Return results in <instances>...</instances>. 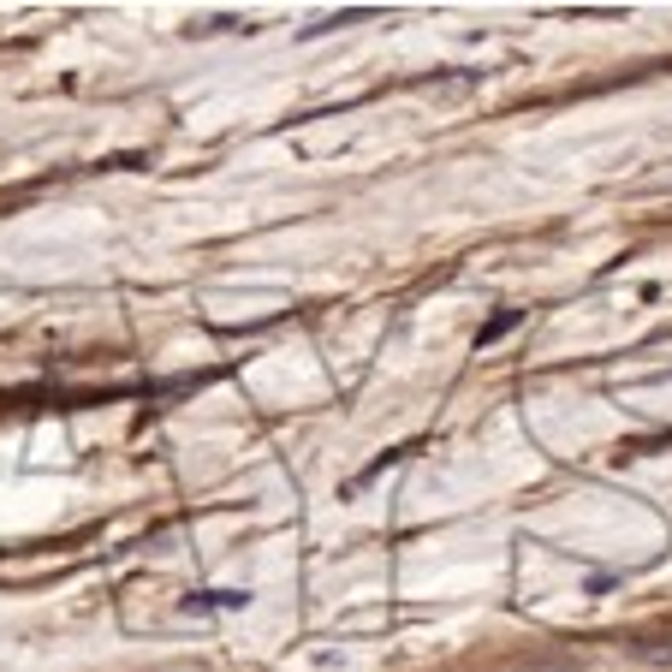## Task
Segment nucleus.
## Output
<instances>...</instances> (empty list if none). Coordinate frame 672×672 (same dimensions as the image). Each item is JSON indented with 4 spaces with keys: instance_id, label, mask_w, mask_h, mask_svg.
<instances>
[{
    "instance_id": "nucleus-1",
    "label": "nucleus",
    "mask_w": 672,
    "mask_h": 672,
    "mask_svg": "<svg viewBox=\"0 0 672 672\" xmlns=\"http://www.w3.org/2000/svg\"><path fill=\"white\" fill-rule=\"evenodd\" d=\"M524 322V309H500V316L488 322V327H482V334H476V346H494V339H506L512 334V327H518Z\"/></svg>"
},
{
    "instance_id": "nucleus-2",
    "label": "nucleus",
    "mask_w": 672,
    "mask_h": 672,
    "mask_svg": "<svg viewBox=\"0 0 672 672\" xmlns=\"http://www.w3.org/2000/svg\"><path fill=\"white\" fill-rule=\"evenodd\" d=\"M245 601H250L245 590H209V595H202V601L191 595V601H185V607H245Z\"/></svg>"
},
{
    "instance_id": "nucleus-3",
    "label": "nucleus",
    "mask_w": 672,
    "mask_h": 672,
    "mask_svg": "<svg viewBox=\"0 0 672 672\" xmlns=\"http://www.w3.org/2000/svg\"><path fill=\"white\" fill-rule=\"evenodd\" d=\"M636 654H643L649 666H672V649L666 643H649V649H636Z\"/></svg>"
}]
</instances>
